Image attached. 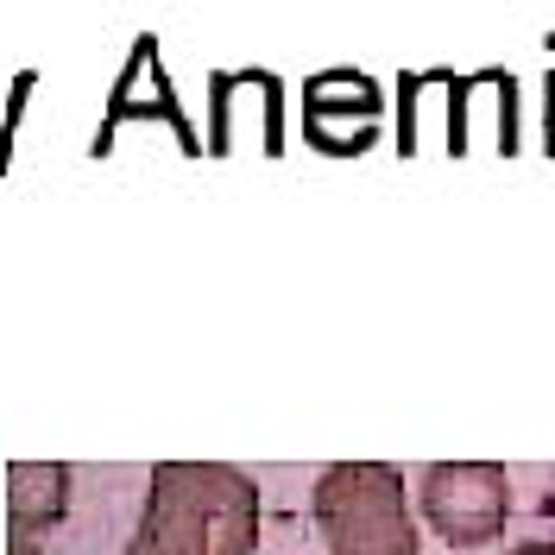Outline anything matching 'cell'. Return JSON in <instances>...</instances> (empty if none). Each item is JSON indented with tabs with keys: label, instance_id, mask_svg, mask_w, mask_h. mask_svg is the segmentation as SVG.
Wrapping results in <instances>:
<instances>
[{
	"label": "cell",
	"instance_id": "cell-10",
	"mask_svg": "<svg viewBox=\"0 0 555 555\" xmlns=\"http://www.w3.org/2000/svg\"><path fill=\"white\" fill-rule=\"evenodd\" d=\"M505 555H555V543H518V550H505Z\"/></svg>",
	"mask_w": 555,
	"mask_h": 555
},
{
	"label": "cell",
	"instance_id": "cell-7",
	"mask_svg": "<svg viewBox=\"0 0 555 555\" xmlns=\"http://www.w3.org/2000/svg\"><path fill=\"white\" fill-rule=\"evenodd\" d=\"M69 461H13L7 467V524L13 537H38L69 512Z\"/></svg>",
	"mask_w": 555,
	"mask_h": 555
},
{
	"label": "cell",
	"instance_id": "cell-11",
	"mask_svg": "<svg viewBox=\"0 0 555 555\" xmlns=\"http://www.w3.org/2000/svg\"><path fill=\"white\" fill-rule=\"evenodd\" d=\"M120 555H152V550H145V543H139V537H133V543H127V550H120Z\"/></svg>",
	"mask_w": 555,
	"mask_h": 555
},
{
	"label": "cell",
	"instance_id": "cell-2",
	"mask_svg": "<svg viewBox=\"0 0 555 555\" xmlns=\"http://www.w3.org/2000/svg\"><path fill=\"white\" fill-rule=\"evenodd\" d=\"M315 530L328 555H416L411 499H404V474L385 461H335L315 474Z\"/></svg>",
	"mask_w": 555,
	"mask_h": 555
},
{
	"label": "cell",
	"instance_id": "cell-4",
	"mask_svg": "<svg viewBox=\"0 0 555 555\" xmlns=\"http://www.w3.org/2000/svg\"><path fill=\"white\" fill-rule=\"evenodd\" d=\"M152 120L177 139L183 158H203V139H196V127H190L183 102H177V82L165 76L158 38L139 33L133 51H127V64H120V76H114V89H107V102H102V127H95V139H89V158H107L114 139H120V127H152Z\"/></svg>",
	"mask_w": 555,
	"mask_h": 555
},
{
	"label": "cell",
	"instance_id": "cell-3",
	"mask_svg": "<svg viewBox=\"0 0 555 555\" xmlns=\"http://www.w3.org/2000/svg\"><path fill=\"white\" fill-rule=\"evenodd\" d=\"M416 499H423L429 530L449 550H480L492 537H505L512 474L499 461H429L423 480H416Z\"/></svg>",
	"mask_w": 555,
	"mask_h": 555
},
{
	"label": "cell",
	"instance_id": "cell-9",
	"mask_svg": "<svg viewBox=\"0 0 555 555\" xmlns=\"http://www.w3.org/2000/svg\"><path fill=\"white\" fill-rule=\"evenodd\" d=\"M7 555H44V550H38L33 537H13V543H7Z\"/></svg>",
	"mask_w": 555,
	"mask_h": 555
},
{
	"label": "cell",
	"instance_id": "cell-1",
	"mask_svg": "<svg viewBox=\"0 0 555 555\" xmlns=\"http://www.w3.org/2000/svg\"><path fill=\"white\" fill-rule=\"evenodd\" d=\"M139 543L152 555H253L259 550V486L228 461H158Z\"/></svg>",
	"mask_w": 555,
	"mask_h": 555
},
{
	"label": "cell",
	"instance_id": "cell-5",
	"mask_svg": "<svg viewBox=\"0 0 555 555\" xmlns=\"http://www.w3.org/2000/svg\"><path fill=\"white\" fill-rule=\"evenodd\" d=\"M385 89L353 64L315 69L304 82V145L322 158H360L379 139Z\"/></svg>",
	"mask_w": 555,
	"mask_h": 555
},
{
	"label": "cell",
	"instance_id": "cell-6",
	"mask_svg": "<svg viewBox=\"0 0 555 555\" xmlns=\"http://www.w3.org/2000/svg\"><path fill=\"white\" fill-rule=\"evenodd\" d=\"M259 127V152L284 158V82L272 69H215L208 76V158H234V139Z\"/></svg>",
	"mask_w": 555,
	"mask_h": 555
},
{
	"label": "cell",
	"instance_id": "cell-8",
	"mask_svg": "<svg viewBox=\"0 0 555 555\" xmlns=\"http://www.w3.org/2000/svg\"><path fill=\"white\" fill-rule=\"evenodd\" d=\"M38 76L26 69L20 82H13V102H7V114H0V177H7V165H13V127H20V114H26V102H33Z\"/></svg>",
	"mask_w": 555,
	"mask_h": 555
}]
</instances>
